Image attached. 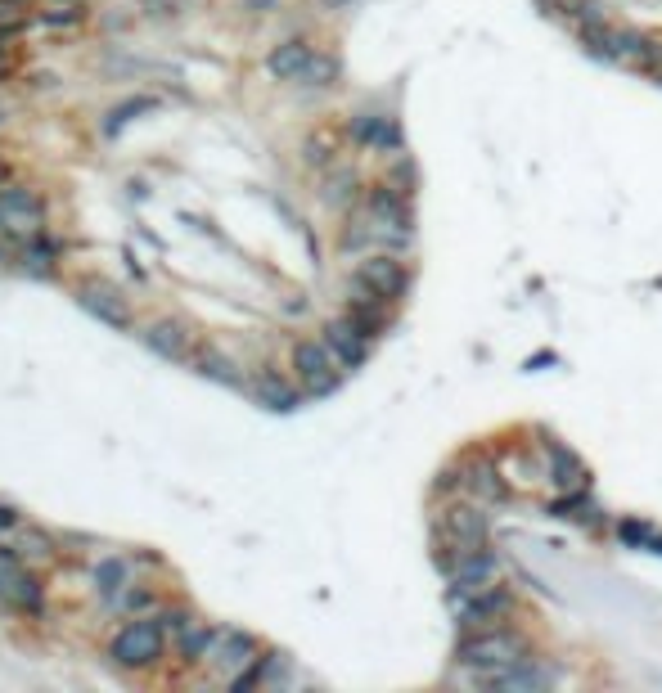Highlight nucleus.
Masks as SVG:
<instances>
[{
    "mask_svg": "<svg viewBox=\"0 0 662 693\" xmlns=\"http://www.w3.org/2000/svg\"><path fill=\"white\" fill-rule=\"evenodd\" d=\"M163 653H167V630L158 626V617H131L109 644V657L118 666H127V671H149V666L163 662Z\"/></svg>",
    "mask_w": 662,
    "mask_h": 693,
    "instance_id": "2",
    "label": "nucleus"
},
{
    "mask_svg": "<svg viewBox=\"0 0 662 693\" xmlns=\"http://www.w3.org/2000/svg\"><path fill=\"white\" fill-rule=\"evenodd\" d=\"M487 504L469 500V504H451V509L442 513V536H446V554H437V563H446V572H451V563L460 554H469V549H482L487 545Z\"/></svg>",
    "mask_w": 662,
    "mask_h": 693,
    "instance_id": "3",
    "label": "nucleus"
},
{
    "mask_svg": "<svg viewBox=\"0 0 662 693\" xmlns=\"http://www.w3.org/2000/svg\"><path fill=\"white\" fill-rule=\"evenodd\" d=\"M122 608H127L131 617H145V612L154 608V594H149V590H127V599H122Z\"/></svg>",
    "mask_w": 662,
    "mask_h": 693,
    "instance_id": "34",
    "label": "nucleus"
},
{
    "mask_svg": "<svg viewBox=\"0 0 662 693\" xmlns=\"http://www.w3.org/2000/svg\"><path fill=\"white\" fill-rule=\"evenodd\" d=\"M19 509H14V504H0V531H19Z\"/></svg>",
    "mask_w": 662,
    "mask_h": 693,
    "instance_id": "36",
    "label": "nucleus"
},
{
    "mask_svg": "<svg viewBox=\"0 0 662 693\" xmlns=\"http://www.w3.org/2000/svg\"><path fill=\"white\" fill-rule=\"evenodd\" d=\"M194 369H199L203 378H212V383H226V387H239L244 383V374H239V365L230 356H221V351H199V356H194Z\"/></svg>",
    "mask_w": 662,
    "mask_h": 693,
    "instance_id": "22",
    "label": "nucleus"
},
{
    "mask_svg": "<svg viewBox=\"0 0 662 693\" xmlns=\"http://www.w3.org/2000/svg\"><path fill=\"white\" fill-rule=\"evenodd\" d=\"M55 239H46V234H37V239H28V248H23V257H28V266L37 270V275H46L50 266H55Z\"/></svg>",
    "mask_w": 662,
    "mask_h": 693,
    "instance_id": "29",
    "label": "nucleus"
},
{
    "mask_svg": "<svg viewBox=\"0 0 662 693\" xmlns=\"http://www.w3.org/2000/svg\"><path fill=\"white\" fill-rule=\"evenodd\" d=\"M77 302L95 315L109 329H136V315H131V297H122V288H113L109 279H82L77 284Z\"/></svg>",
    "mask_w": 662,
    "mask_h": 693,
    "instance_id": "7",
    "label": "nucleus"
},
{
    "mask_svg": "<svg viewBox=\"0 0 662 693\" xmlns=\"http://www.w3.org/2000/svg\"><path fill=\"white\" fill-rule=\"evenodd\" d=\"M190 621H194V612H190V608H163V612H158V626H163L167 635H181V630L190 626Z\"/></svg>",
    "mask_w": 662,
    "mask_h": 693,
    "instance_id": "32",
    "label": "nucleus"
},
{
    "mask_svg": "<svg viewBox=\"0 0 662 693\" xmlns=\"http://www.w3.org/2000/svg\"><path fill=\"white\" fill-rule=\"evenodd\" d=\"M14 549H19V558L28 567H46V563H55V558H59L55 536H50V531H41V527H32V522H28V527L19 522V545H14Z\"/></svg>",
    "mask_w": 662,
    "mask_h": 693,
    "instance_id": "20",
    "label": "nucleus"
},
{
    "mask_svg": "<svg viewBox=\"0 0 662 693\" xmlns=\"http://www.w3.org/2000/svg\"><path fill=\"white\" fill-rule=\"evenodd\" d=\"M451 608H455V621H460V630L469 635V630L496 626V621L505 617L509 608H514V594H509L505 585H487V590H473V594H460V599H451Z\"/></svg>",
    "mask_w": 662,
    "mask_h": 693,
    "instance_id": "8",
    "label": "nucleus"
},
{
    "mask_svg": "<svg viewBox=\"0 0 662 693\" xmlns=\"http://www.w3.org/2000/svg\"><path fill=\"white\" fill-rule=\"evenodd\" d=\"M311 54H316V45H311L307 36H289V41H280L271 54H266V72L280 81H298L302 72H307Z\"/></svg>",
    "mask_w": 662,
    "mask_h": 693,
    "instance_id": "16",
    "label": "nucleus"
},
{
    "mask_svg": "<svg viewBox=\"0 0 662 693\" xmlns=\"http://www.w3.org/2000/svg\"><path fill=\"white\" fill-rule=\"evenodd\" d=\"M275 5H280V0H244L248 14H266V9H275Z\"/></svg>",
    "mask_w": 662,
    "mask_h": 693,
    "instance_id": "37",
    "label": "nucleus"
},
{
    "mask_svg": "<svg viewBox=\"0 0 662 693\" xmlns=\"http://www.w3.org/2000/svg\"><path fill=\"white\" fill-rule=\"evenodd\" d=\"M460 666L464 671H473V680L478 675H491V671H505V666L523 662L527 653V635H518V630H505V626H487V630H469V639L460 644Z\"/></svg>",
    "mask_w": 662,
    "mask_h": 693,
    "instance_id": "1",
    "label": "nucleus"
},
{
    "mask_svg": "<svg viewBox=\"0 0 662 693\" xmlns=\"http://www.w3.org/2000/svg\"><path fill=\"white\" fill-rule=\"evenodd\" d=\"M550 513H559V518H577V522H599V509L586 500V486H577V491H568L563 500H554Z\"/></svg>",
    "mask_w": 662,
    "mask_h": 693,
    "instance_id": "26",
    "label": "nucleus"
},
{
    "mask_svg": "<svg viewBox=\"0 0 662 693\" xmlns=\"http://www.w3.org/2000/svg\"><path fill=\"white\" fill-rule=\"evenodd\" d=\"M217 639H221L217 626H208V621H190V626L176 635V653H181L185 666L212 662V653H217Z\"/></svg>",
    "mask_w": 662,
    "mask_h": 693,
    "instance_id": "18",
    "label": "nucleus"
},
{
    "mask_svg": "<svg viewBox=\"0 0 662 693\" xmlns=\"http://www.w3.org/2000/svg\"><path fill=\"white\" fill-rule=\"evenodd\" d=\"M338 360L334 351L325 347V338H302L298 347H293V374H298V383L307 387L311 396H329L338 387Z\"/></svg>",
    "mask_w": 662,
    "mask_h": 693,
    "instance_id": "6",
    "label": "nucleus"
},
{
    "mask_svg": "<svg viewBox=\"0 0 662 693\" xmlns=\"http://www.w3.org/2000/svg\"><path fill=\"white\" fill-rule=\"evenodd\" d=\"M257 657H262V648H257V639L248 635V630H221V639H217V653H212V662H217L221 671L239 675L248 662H257Z\"/></svg>",
    "mask_w": 662,
    "mask_h": 693,
    "instance_id": "17",
    "label": "nucleus"
},
{
    "mask_svg": "<svg viewBox=\"0 0 662 693\" xmlns=\"http://www.w3.org/2000/svg\"><path fill=\"white\" fill-rule=\"evenodd\" d=\"M464 491H469L478 504L505 500V482H500V473L487 464V459H473V464H469V477H464Z\"/></svg>",
    "mask_w": 662,
    "mask_h": 693,
    "instance_id": "21",
    "label": "nucleus"
},
{
    "mask_svg": "<svg viewBox=\"0 0 662 693\" xmlns=\"http://www.w3.org/2000/svg\"><path fill=\"white\" fill-rule=\"evenodd\" d=\"M302 158L311 162V167H329V162L338 158V140L329 131H320V135H311L307 144H302Z\"/></svg>",
    "mask_w": 662,
    "mask_h": 693,
    "instance_id": "28",
    "label": "nucleus"
},
{
    "mask_svg": "<svg viewBox=\"0 0 662 693\" xmlns=\"http://www.w3.org/2000/svg\"><path fill=\"white\" fill-rule=\"evenodd\" d=\"M617 536H622V540H631V545H649V549H653V540H658V531H653L649 522H622V527H617Z\"/></svg>",
    "mask_w": 662,
    "mask_h": 693,
    "instance_id": "31",
    "label": "nucleus"
},
{
    "mask_svg": "<svg viewBox=\"0 0 662 693\" xmlns=\"http://www.w3.org/2000/svg\"><path fill=\"white\" fill-rule=\"evenodd\" d=\"M347 315H352V320L374 338V333H383L388 329V320H392V297L374 293L370 284H361V279L352 275V288H347Z\"/></svg>",
    "mask_w": 662,
    "mask_h": 693,
    "instance_id": "13",
    "label": "nucleus"
},
{
    "mask_svg": "<svg viewBox=\"0 0 662 693\" xmlns=\"http://www.w3.org/2000/svg\"><path fill=\"white\" fill-rule=\"evenodd\" d=\"M50 5H86V0H50Z\"/></svg>",
    "mask_w": 662,
    "mask_h": 693,
    "instance_id": "40",
    "label": "nucleus"
},
{
    "mask_svg": "<svg viewBox=\"0 0 662 693\" xmlns=\"http://www.w3.org/2000/svg\"><path fill=\"white\" fill-rule=\"evenodd\" d=\"M356 279H361V284H370L374 293L392 297V302H397V297L410 288V270H406V261L392 257V252H365V261L356 266Z\"/></svg>",
    "mask_w": 662,
    "mask_h": 693,
    "instance_id": "10",
    "label": "nucleus"
},
{
    "mask_svg": "<svg viewBox=\"0 0 662 693\" xmlns=\"http://www.w3.org/2000/svg\"><path fill=\"white\" fill-rule=\"evenodd\" d=\"M352 140L365 144V149H374V153H392V149H401V126H397V117H388V113H356Z\"/></svg>",
    "mask_w": 662,
    "mask_h": 693,
    "instance_id": "15",
    "label": "nucleus"
},
{
    "mask_svg": "<svg viewBox=\"0 0 662 693\" xmlns=\"http://www.w3.org/2000/svg\"><path fill=\"white\" fill-rule=\"evenodd\" d=\"M140 338H145V347L154 351V356H163V360H190L194 356V329L185 320H176V315L154 320Z\"/></svg>",
    "mask_w": 662,
    "mask_h": 693,
    "instance_id": "12",
    "label": "nucleus"
},
{
    "mask_svg": "<svg viewBox=\"0 0 662 693\" xmlns=\"http://www.w3.org/2000/svg\"><path fill=\"white\" fill-rule=\"evenodd\" d=\"M478 684H487V689H505V693H527V689H550L554 671L545 662H536V657H523V662L505 666V671L478 675Z\"/></svg>",
    "mask_w": 662,
    "mask_h": 693,
    "instance_id": "14",
    "label": "nucleus"
},
{
    "mask_svg": "<svg viewBox=\"0 0 662 693\" xmlns=\"http://www.w3.org/2000/svg\"><path fill=\"white\" fill-rule=\"evenodd\" d=\"M343 5H352V0H320V9H343Z\"/></svg>",
    "mask_w": 662,
    "mask_h": 693,
    "instance_id": "38",
    "label": "nucleus"
},
{
    "mask_svg": "<svg viewBox=\"0 0 662 693\" xmlns=\"http://www.w3.org/2000/svg\"><path fill=\"white\" fill-rule=\"evenodd\" d=\"M0 225H5V234H19L23 243L46 234V203L37 189L0 185Z\"/></svg>",
    "mask_w": 662,
    "mask_h": 693,
    "instance_id": "5",
    "label": "nucleus"
},
{
    "mask_svg": "<svg viewBox=\"0 0 662 693\" xmlns=\"http://www.w3.org/2000/svg\"><path fill=\"white\" fill-rule=\"evenodd\" d=\"M0 599L14 603L19 612H41L46 608V585L32 576V567L23 563L14 545H0Z\"/></svg>",
    "mask_w": 662,
    "mask_h": 693,
    "instance_id": "4",
    "label": "nucleus"
},
{
    "mask_svg": "<svg viewBox=\"0 0 662 693\" xmlns=\"http://www.w3.org/2000/svg\"><path fill=\"white\" fill-rule=\"evenodd\" d=\"M145 14H154V18H172V14H181V0H145Z\"/></svg>",
    "mask_w": 662,
    "mask_h": 693,
    "instance_id": "35",
    "label": "nucleus"
},
{
    "mask_svg": "<svg viewBox=\"0 0 662 693\" xmlns=\"http://www.w3.org/2000/svg\"><path fill=\"white\" fill-rule=\"evenodd\" d=\"M0 234H5V225H0Z\"/></svg>",
    "mask_w": 662,
    "mask_h": 693,
    "instance_id": "42",
    "label": "nucleus"
},
{
    "mask_svg": "<svg viewBox=\"0 0 662 693\" xmlns=\"http://www.w3.org/2000/svg\"><path fill=\"white\" fill-rule=\"evenodd\" d=\"M127 576H131L127 558H100V563H95V590H100L104 599H113L118 590H127Z\"/></svg>",
    "mask_w": 662,
    "mask_h": 693,
    "instance_id": "25",
    "label": "nucleus"
},
{
    "mask_svg": "<svg viewBox=\"0 0 662 693\" xmlns=\"http://www.w3.org/2000/svg\"><path fill=\"white\" fill-rule=\"evenodd\" d=\"M82 18H86L82 5H55V9L46 14V23H50V27H77Z\"/></svg>",
    "mask_w": 662,
    "mask_h": 693,
    "instance_id": "33",
    "label": "nucleus"
},
{
    "mask_svg": "<svg viewBox=\"0 0 662 693\" xmlns=\"http://www.w3.org/2000/svg\"><path fill=\"white\" fill-rule=\"evenodd\" d=\"M356 194V171H338V176H329V189H325V198L329 203H343V198H352Z\"/></svg>",
    "mask_w": 662,
    "mask_h": 693,
    "instance_id": "30",
    "label": "nucleus"
},
{
    "mask_svg": "<svg viewBox=\"0 0 662 693\" xmlns=\"http://www.w3.org/2000/svg\"><path fill=\"white\" fill-rule=\"evenodd\" d=\"M0 5H32V0H0Z\"/></svg>",
    "mask_w": 662,
    "mask_h": 693,
    "instance_id": "41",
    "label": "nucleus"
},
{
    "mask_svg": "<svg viewBox=\"0 0 662 693\" xmlns=\"http://www.w3.org/2000/svg\"><path fill=\"white\" fill-rule=\"evenodd\" d=\"M0 185H10V167L5 162H0Z\"/></svg>",
    "mask_w": 662,
    "mask_h": 693,
    "instance_id": "39",
    "label": "nucleus"
},
{
    "mask_svg": "<svg viewBox=\"0 0 662 693\" xmlns=\"http://www.w3.org/2000/svg\"><path fill=\"white\" fill-rule=\"evenodd\" d=\"M320 338H325V347L334 351V360L343 369L365 365V356H370V333H365L361 324L352 320V315H338V320H329L325 329H320Z\"/></svg>",
    "mask_w": 662,
    "mask_h": 693,
    "instance_id": "11",
    "label": "nucleus"
},
{
    "mask_svg": "<svg viewBox=\"0 0 662 693\" xmlns=\"http://www.w3.org/2000/svg\"><path fill=\"white\" fill-rule=\"evenodd\" d=\"M154 108H158V99H154V95L122 99V104H118V108H109V117H104V135H109V140H113V135H118L127 122H136L140 113H154Z\"/></svg>",
    "mask_w": 662,
    "mask_h": 693,
    "instance_id": "24",
    "label": "nucleus"
},
{
    "mask_svg": "<svg viewBox=\"0 0 662 693\" xmlns=\"http://www.w3.org/2000/svg\"><path fill=\"white\" fill-rule=\"evenodd\" d=\"M257 401L266 405V410H298L302 405V396L293 392L284 378H275V374H262L257 378Z\"/></svg>",
    "mask_w": 662,
    "mask_h": 693,
    "instance_id": "23",
    "label": "nucleus"
},
{
    "mask_svg": "<svg viewBox=\"0 0 662 693\" xmlns=\"http://www.w3.org/2000/svg\"><path fill=\"white\" fill-rule=\"evenodd\" d=\"M550 482L559 486V491H577V486L590 482L586 464H581L568 446H559V441H550Z\"/></svg>",
    "mask_w": 662,
    "mask_h": 693,
    "instance_id": "19",
    "label": "nucleus"
},
{
    "mask_svg": "<svg viewBox=\"0 0 662 693\" xmlns=\"http://www.w3.org/2000/svg\"><path fill=\"white\" fill-rule=\"evenodd\" d=\"M298 81H307V86H334L338 81V59L334 54H311V63H307V72H302Z\"/></svg>",
    "mask_w": 662,
    "mask_h": 693,
    "instance_id": "27",
    "label": "nucleus"
},
{
    "mask_svg": "<svg viewBox=\"0 0 662 693\" xmlns=\"http://www.w3.org/2000/svg\"><path fill=\"white\" fill-rule=\"evenodd\" d=\"M496 576H500V558L491 554L487 545L469 549V554H460L451 563V599L473 594V590H487V585H496Z\"/></svg>",
    "mask_w": 662,
    "mask_h": 693,
    "instance_id": "9",
    "label": "nucleus"
}]
</instances>
